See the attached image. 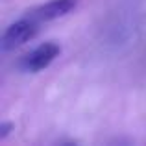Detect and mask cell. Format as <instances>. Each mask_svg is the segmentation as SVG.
Returning a JSON list of instances; mask_svg holds the SVG:
<instances>
[{
  "label": "cell",
  "instance_id": "7a4b0ae2",
  "mask_svg": "<svg viewBox=\"0 0 146 146\" xmlns=\"http://www.w3.org/2000/svg\"><path fill=\"white\" fill-rule=\"evenodd\" d=\"M61 48L57 43L54 41H46V43H41L39 46H35L32 52H28L26 56H22L21 59V68L24 72H41L44 68H48L50 65L54 63L57 56H59Z\"/></svg>",
  "mask_w": 146,
  "mask_h": 146
},
{
  "label": "cell",
  "instance_id": "277c9868",
  "mask_svg": "<svg viewBox=\"0 0 146 146\" xmlns=\"http://www.w3.org/2000/svg\"><path fill=\"white\" fill-rule=\"evenodd\" d=\"M13 129H15V124H13V122L4 120L2 124H0V141H6V139H7V135H9Z\"/></svg>",
  "mask_w": 146,
  "mask_h": 146
},
{
  "label": "cell",
  "instance_id": "3957f363",
  "mask_svg": "<svg viewBox=\"0 0 146 146\" xmlns=\"http://www.w3.org/2000/svg\"><path fill=\"white\" fill-rule=\"evenodd\" d=\"M76 7V0H50L30 11V17L37 22H50L68 15Z\"/></svg>",
  "mask_w": 146,
  "mask_h": 146
},
{
  "label": "cell",
  "instance_id": "6da1fadb",
  "mask_svg": "<svg viewBox=\"0 0 146 146\" xmlns=\"http://www.w3.org/2000/svg\"><path fill=\"white\" fill-rule=\"evenodd\" d=\"M37 26H39V22L33 21L30 15L11 22L2 33V50L9 52V50H15L26 44L28 41H32L37 35V30H39Z\"/></svg>",
  "mask_w": 146,
  "mask_h": 146
}]
</instances>
